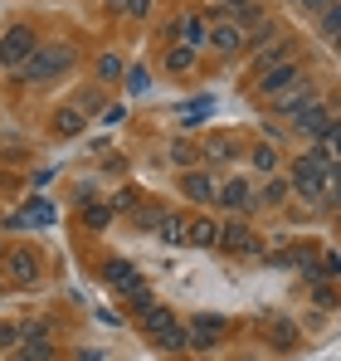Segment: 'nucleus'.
<instances>
[{
  "mask_svg": "<svg viewBox=\"0 0 341 361\" xmlns=\"http://www.w3.org/2000/svg\"><path fill=\"white\" fill-rule=\"evenodd\" d=\"M127 15H137V20H147V15H151V0H127Z\"/></svg>",
  "mask_w": 341,
  "mask_h": 361,
  "instance_id": "obj_34",
  "label": "nucleus"
},
{
  "mask_svg": "<svg viewBox=\"0 0 341 361\" xmlns=\"http://www.w3.org/2000/svg\"><path fill=\"white\" fill-rule=\"evenodd\" d=\"M73 108H78V113H98V108H103V93H98V88H83Z\"/></svg>",
  "mask_w": 341,
  "mask_h": 361,
  "instance_id": "obj_24",
  "label": "nucleus"
},
{
  "mask_svg": "<svg viewBox=\"0 0 341 361\" xmlns=\"http://www.w3.org/2000/svg\"><path fill=\"white\" fill-rule=\"evenodd\" d=\"M170 161H175V166H190V161H195V147H190V142H175V147H170Z\"/></svg>",
  "mask_w": 341,
  "mask_h": 361,
  "instance_id": "obj_28",
  "label": "nucleus"
},
{
  "mask_svg": "<svg viewBox=\"0 0 341 361\" xmlns=\"http://www.w3.org/2000/svg\"><path fill=\"white\" fill-rule=\"evenodd\" d=\"M151 337H156V347H170V352H175V347H185V342H190V332H185V327H180V322H175V317H170L166 327H151Z\"/></svg>",
  "mask_w": 341,
  "mask_h": 361,
  "instance_id": "obj_15",
  "label": "nucleus"
},
{
  "mask_svg": "<svg viewBox=\"0 0 341 361\" xmlns=\"http://www.w3.org/2000/svg\"><path fill=\"white\" fill-rule=\"evenodd\" d=\"M220 337H225V317H220V312L190 317V342H195V347H210V342H220Z\"/></svg>",
  "mask_w": 341,
  "mask_h": 361,
  "instance_id": "obj_7",
  "label": "nucleus"
},
{
  "mask_svg": "<svg viewBox=\"0 0 341 361\" xmlns=\"http://www.w3.org/2000/svg\"><path fill=\"white\" fill-rule=\"evenodd\" d=\"M161 220H166V210H142V215H137V225H147V230L161 225Z\"/></svg>",
  "mask_w": 341,
  "mask_h": 361,
  "instance_id": "obj_33",
  "label": "nucleus"
},
{
  "mask_svg": "<svg viewBox=\"0 0 341 361\" xmlns=\"http://www.w3.org/2000/svg\"><path fill=\"white\" fill-rule=\"evenodd\" d=\"M103 279H108L113 288H122V293H132V288H142V279H137V269H132L127 259H108V264H103Z\"/></svg>",
  "mask_w": 341,
  "mask_h": 361,
  "instance_id": "obj_10",
  "label": "nucleus"
},
{
  "mask_svg": "<svg viewBox=\"0 0 341 361\" xmlns=\"http://www.w3.org/2000/svg\"><path fill=\"white\" fill-rule=\"evenodd\" d=\"M278 63H287V44H283V39H278V44H268V49L259 54V68H264V73H268V68H278Z\"/></svg>",
  "mask_w": 341,
  "mask_h": 361,
  "instance_id": "obj_20",
  "label": "nucleus"
},
{
  "mask_svg": "<svg viewBox=\"0 0 341 361\" xmlns=\"http://www.w3.org/2000/svg\"><path fill=\"white\" fill-rule=\"evenodd\" d=\"M220 230H225V225H215V220H195V225H190V235H185V244L210 249V244H220Z\"/></svg>",
  "mask_w": 341,
  "mask_h": 361,
  "instance_id": "obj_14",
  "label": "nucleus"
},
{
  "mask_svg": "<svg viewBox=\"0 0 341 361\" xmlns=\"http://www.w3.org/2000/svg\"><path fill=\"white\" fill-rule=\"evenodd\" d=\"M205 44H210V49H215V54H239V49H244V30H239V25H225V20H215V25H210V35H205Z\"/></svg>",
  "mask_w": 341,
  "mask_h": 361,
  "instance_id": "obj_5",
  "label": "nucleus"
},
{
  "mask_svg": "<svg viewBox=\"0 0 341 361\" xmlns=\"http://www.w3.org/2000/svg\"><path fill=\"white\" fill-rule=\"evenodd\" d=\"M327 171H332V166H317L312 157H297V161H292V185H297L307 200H322V190H327Z\"/></svg>",
  "mask_w": 341,
  "mask_h": 361,
  "instance_id": "obj_3",
  "label": "nucleus"
},
{
  "mask_svg": "<svg viewBox=\"0 0 341 361\" xmlns=\"http://www.w3.org/2000/svg\"><path fill=\"white\" fill-rule=\"evenodd\" d=\"M127 83H132V93H147V68H132Z\"/></svg>",
  "mask_w": 341,
  "mask_h": 361,
  "instance_id": "obj_32",
  "label": "nucleus"
},
{
  "mask_svg": "<svg viewBox=\"0 0 341 361\" xmlns=\"http://www.w3.org/2000/svg\"><path fill=\"white\" fill-rule=\"evenodd\" d=\"M268 39H273V25H259V30L249 35V49H254V44H268Z\"/></svg>",
  "mask_w": 341,
  "mask_h": 361,
  "instance_id": "obj_31",
  "label": "nucleus"
},
{
  "mask_svg": "<svg viewBox=\"0 0 341 361\" xmlns=\"http://www.w3.org/2000/svg\"><path fill=\"white\" fill-rule=\"evenodd\" d=\"M98 78H122V59L117 54H103L98 59Z\"/></svg>",
  "mask_w": 341,
  "mask_h": 361,
  "instance_id": "obj_27",
  "label": "nucleus"
},
{
  "mask_svg": "<svg viewBox=\"0 0 341 361\" xmlns=\"http://www.w3.org/2000/svg\"><path fill=\"white\" fill-rule=\"evenodd\" d=\"M108 220H113V210H108V205H88V210H83V225H88V230H103Z\"/></svg>",
  "mask_w": 341,
  "mask_h": 361,
  "instance_id": "obj_21",
  "label": "nucleus"
},
{
  "mask_svg": "<svg viewBox=\"0 0 341 361\" xmlns=\"http://www.w3.org/2000/svg\"><path fill=\"white\" fill-rule=\"evenodd\" d=\"M297 78H302V73H297V63L287 59V63H278V68H268V73H259V93L278 98V93H287V88H292Z\"/></svg>",
  "mask_w": 341,
  "mask_h": 361,
  "instance_id": "obj_6",
  "label": "nucleus"
},
{
  "mask_svg": "<svg viewBox=\"0 0 341 361\" xmlns=\"http://www.w3.org/2000/svg\"><path fill=\"white\" fill-rule=\"evenodd\" d=\"M35 49H39L35 35H30L25 25H15V30H5V39H0V63H5V68H25Z\"/></svg>",
  "mask_w": 341,
  "mask_h": 361,
  "instance_id": "obj_2",
  "label": "nucleus"
},
{
  "mask_svg": "<svg viewBox=\"0 0 341 361\" xmlns=\"http://www.w3.org/2000/svg\"><path fill=\"white\" fill-rule=\"evenodd\" d=\"M337 49H341V30H337Z\"/></svg>",
  "mask_w": 341,
  "mask_h": 361,
  "instance_id": "obj_41",
  "label": "nucleus"
},
{
  "mask_svg": "<svg viewBox=\"0 0 341 361\" xmlns=\"http://www.w3.org/2000/svg\"><path fill=\"white\" fill-rule=\"evenodd\" d=\"M10 342H20V327H0V347H10Z\"/></svg>",
  "mask_w": 341,
  "mask_h": 361,
  "instance_id": "obj_36",
  "label": "nucleus"
},
{
  "mask_svg": "<svg viewBox=\"0 0 341 361\" xmlns=\"http://www.w3.org/2000/svg\"><path fill=\"white\" fill-rule=\"evenodd\" d=\"M307 103H317V98H312V83H307V78H297V83H292L287 93H278V98H273V108H278V113H287V118H297V113H302Z\"/></svg>",
  "mask_w": 341,
  "mask_h": 361,
  "instance_id": "obj_8",
  "label": "nucleus"
},
{
  "mask_svg": "<svg viewBox=\"0 0 341 361\" xmlns=\"http://www.w3.org/2000/svg\"><path fill=\"white\" fill-rule=\"evenodd\" d=\"M229 10H244V5H254V0H225Z\"/></svg>",
  "mask_w": 341,
  "mask_h": 361,
  "instance_id": "obj_40",
  "label": "nucleus"
},
{
  "mask_svg": "<svg viewBox=\"0 0 341 361\" xmlns=\"http://www.w3.org/2000/svg\"><path fill=\"white\" fill-rule=\"evenodd\" d=\"M337 30H341V0H332L322 10V35H337Z\"/></svg>",
  "mask_w": 341,
  "mask_h": 361,
  "instance_id": "obj_23",
  "label": "nucleus"
},
{
  "mask_svg": "<svg viewBox=\"0 0 341 361\" xmlns=\"http://www.w3.org/2000/svg\"><path fill=\"white\" fill-rule=\"evenodd\" d=\"M220 200H225V210L244 215L254 205V190H249V180H229V185H220Z\"/></svg>",
  "mask_w": 341,
  "mask_h": 361,
  "instance_id": "obj_12",
  "label": "nucleus"
},
{
  "mask_svg": "<svg viewBox=\"0 0 341 361\" xmlns=\"http://www.w3.org/2000/svg\"><path fill=\"white\" fill-rule=\"evenodd\" d=\"M68 63H73V49H68V44H39V49L30 54V63L20 68V78H30V83H44V78L63 73Z\"/></svg>",
  "mask_w": 341,
  "mask_h": 361,
  "instance_id": "obj_1",
  "label": "nucleus"
},
{
  "mask_svg": "<svg viewBox=\"0 0 341 361\" xmlns=\"http://www.w3.org/2000/svg\"><path fill=\"white\" fill-rule=\"evenodd\" d=\"M78 361H103V352H78Z\"/></svg>",
  "mask_w": 341,
  "mask_h": 361,
  "instance_id": "obj_39",
  "label": "nucleus"
},
{
  "mask_svg": "<svg viewBox=\"0 0 341 361\" xmlns=\"http://www.w3.org/2000/svg\"><path fill=\"white\" fill-rule=\"evenodd\" d=\"M259 20H264V10H259V5H244V10H234V25H239V30H249V25H259Z\"/></svg>",
  "mask_w": 341,
  "mask_h": 361,
  "instance_id": "obj_25",
  "label": "nucleus"
},
{
  "mask_svg": "<svg viewBox=\"0 0 341 361\" xmlns=\"http://www.w3.org/2000/svg\"><path fill=\"white\" fill-rule=\"evenodd\" d=\"M180 185H185V195H190V200H200V205L220 200V185L205 176V171H185V180H180Z\"/></svg>",
  "mask_w": 341,
  "mask_h": 361,
  "instance_id": "obj_11",
  "label": "nucleus"
},
{
  "mask_svg": "<svg viewBox=\"0 0 341 361\" xmlns=\"http://www.w3.org/2000/svg\"><path fill=\"white\" fill-rule=\"evenodd\" d=\"M210 157H215V161H229V157H234V147H229V142H210Z\"/></svg>",
  "mask_w": 341,
  "mask_h": 361,
  "instance_id": "obj_35",
  "label": "nucleus"
},
{
  "mask_svg": "<svg viewBox=\"0 0 341 361\" xmlns=\"http://www.w3.org/2000/svg\"><path fill=\"white\" fill-rule=\"evenodd\" d=\"M15 361H49V342H25L15 352Z\"/></svg>",
  "mask_w": 341,
  "mask_h": 361,
  "instance_id": "obj_22",
  "label": "nucleus"
},
{
  "mask_svg": "<svg viewBox=\"0 0 341 361\" xmlns=\"http://www.w3.org/2000/svg\"><path fill=\"white\" fill-rule=\"evenodd\" d=\"M190 63H195V49H190V44H175V49L166 54V68H170V73H185Z\"/></svg>",
  "mask_w": 341,
  "mask_h": 361,
  "instance_id": "obj_19",
  "label": "nucleus"
},
{
  "mask_svg": "<svg viewBox=\"0 0 341 361\" xmlns=\"http://www.w3.org/2000/svg\"><path fill=\"white\" fill-rule=\"evenodd\" d=\"M332 127H337V122L327 118V108H322V103H307V108L292 118V132H302V137H312V142H327V137H332Z\"/></svg>",
  "mask_w": 341,
  "mask_h": 361,
  "instance_id": "obj_4",
  "label": "nucleus"
},
{
  "mask_svg": "<svg viewBox=\"0 0 341 361\" xmlns=\"http://www.w3.org/2000/svg\"><path fill=\"white\" fill-rule=\"evenodd\" d=\"M220 244H225L229 254H254V249H259V240H254L244 225H225V230H220Z\"/></svg>",
  "mask_w": 341,
  "mask_h": 361,
  "instance_id": "obj_13",
  "label": "nucleus"
},
{
  "mask_svg": "<svg viewBox=\"0 0 341 361\" xmlns=\"http://www.w3.org/2000/svg\"><path fill=\"white\" fill-rule=\"evenodd\" d=\"M54 127L63 132V137H78V132L88 127V113H78V108H58V113H54Z\"/></svg>",
  "mask_w": 341,
  "mask_h": 361,
  "instance_id": "obj_16",
  "label": "nucleus"
},
{
  "mask_svg": "<svg viewBox=\"0 0 341 361\" xmlns=\"http://www.w3.org/2000/svg\"><path fill=\"white\" fill-rule=\"evenodd\" d=\"M268 337L283 347V342H292V322H283V317H273V327H268Z\"/></svg>",
  "mask_w": 341,
  "mask_h": 361,
  "instance_id": "obj_29",
  "label": "nucleus"
},
{
  "mask_svg": "<svg viewBox=\"0 0 341 361\" xmlns=\"http://www.w3.org/2000/svg\"><path fill=\"white\" fill-rule=\"evenodd\" d=\"M332 152H337V161H341V122L332 127Z\"/></svg>",
  "mask_w": 341,
  "mask_h": 361,
  "instance_id": "obj_38",
  "label": "nucleus"
},
{
  "mask_svg": "<svg viewBox=\"0 0 341 361\" xmlns=\"http://www.w3.org/2000/svg\"><path fill=\"white\" fill-rule=\"evenodd\" d=\"M20 220L25 225H49L54 220V205L49 200H30V210H20Z\"/></svg>",
  "mask_w": 341,
  "mask_h": 361,
  "instance_id": "obj_18",
  "label": "nucleus"
},
{
  "mask_svg": "<svg viewBox=\"0 0 341 361\" xmlns=\"http://www.w3.org/2000/svg\"><path fill=\"white\" fill-rule=\"evenodd\" d=\"M156 235H161V244H185V235H190V225H185L180 215H166V220L156 225Z\"/></svg>",
  "mask_w": 341,
  "mask_h": 361,
  "instance_id": "obj_17",
  "label": "nucleus"
},
{
  "mask_svg": "<svg viewBox=\"0 0 341 361\" xmlns=\"http://www.w3.org/2000/svg\"><path fill=\"white\" fill-rule=\"evenodd\" d=\"M283 195H287V180H268V185H264V200H268V205L283 200Z\"/></svg>",
  "mask_w": 341,
  "mask_h": 361,
  "instance_id": "obj_30",
  "label": "nucleus"
},
{
  "mask_svg": "<svg viewBox=\"0 0 341 361\" xmlns=\"http://www.w3.org/2000/svg\"><path fill=\"white\" fill-rule=\"evenodd\" d=\"M292 5H302V10H327L332 0H292Z\"/></svg>",
  "mask_w": 341,
  "mask_h": 361,
  "instance_id": "obj_37",
  "label": "nucleus"
},
{
  "mask_svg": "<svg viewBox=\"0 0 341 361\" xmlns=\"http://www.w3.org/2000/svg\"><path fill=\"white\" fill-rule=\"evenodd\" d=\"M249 161H254L259 171H273V166H278V157H273V147H254V157H249Z\"/></svg>",
  "mask_w": 341,
  "mask_h": 361,
  "instance_id": "obj_26",
  "label": "nucleus"
},
{
  "mask_svg": "<svg viewBox=\"0 0 341 361\" xmlns=\"http://www.w3.org/2000/svg\"><path fill=\"white\" fill-rule=\"evenodd\" d=\"M10 279L25 283V288H35V283H39V259H35L30 249H15V254H10Z\"/></svg>",
  "mask_w": 341,
  "mask_h": 361,
  "instance_id": "obj_9",
  "label": "nucleus"
}]
</instances>
